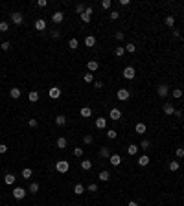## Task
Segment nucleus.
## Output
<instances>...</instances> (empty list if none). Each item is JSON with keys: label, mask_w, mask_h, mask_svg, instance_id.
<instances>
[{"label": "nucleus", "mask_w": 184, "mask_h": 206, "mask_svg": "<svg viewBox=\"0 0 184 206\" xmlns=\"http://www.w3.org/2000/svg\"><path fill=\"white\" fill-rule=\"evenodd\" d=\"M92 142H94V136H92V134H85V136H83V143H87V146H90Z\"/></svg>", "instance_id": "obj_40"}, {"label": "nucleus", "mask_w": 184, "mask_h": 206, "mask_svg": "<svg viewBox=\"0 0 184 206\" xmlns=\"http://www.w3.org/2000/svg\"><path fill=\"white\" fill-rule=\"evenodd\" d=\"M96 127L98 129H105L107 127V118H96Z\"/></svg>", "instance_id": "obj_27"}, {"label": "nucleus", "mask_w": 184, "mask_h": 206, "mask_svg": "<svg viewBox=\"0 0 184 206\" xmlns=\"http://www.w3.org/2000/svg\"><path fill=\"white\" fill-rule=\"evenodd\" d=\"M85 13H88V15H90V17H92V13H94V9L90 8V6H87V8H85Z\"/></svg>", "instance_id": "obj_55"}, {"label": "nucleus", "mask_w": 184, "mask_h": 206, "mask_svg": "<svg viewBox=\"0 0 184 206\" xmlns=\"http://www.w3.org/2000/svg\"><path fill=\"white\" fill-rule=\"evenodd\" d=\"M109 162H111V166L118 168L120 164H121V156H120L118 153H114V155H111V156H109Z\"/></svg>", "instance_id": "obj_6"}, {"label": "nucleus", "mask_w": 184, "mask_h": 206, "mask_svg": "<svg viewBox=\"0 0 184 206\" xmlns=\"http://www.w3.org/2000/svg\"><path fill=\"white\" fill-rule=\"evenodd\" d=\"M79 114L83 116V118H90V116H92V109H90V107H83Z\"/></svg>", "instance_id": "obj_25"}, {"label": "nucleus", "mask_w": 184, "mask_h": 206, "mask_svg": "<svg viewBox=\"0 0 184 206\" xmlns=\"http://www.w3.org/2000/svg\"><path fill=\"white\" fill-rule=\"evenodd\" d=\"M4 153H8V146H6V143H0V155H4Z\"/></svg>", "instance_id": "obj_52"}, {"label": "nucleus", "mask_w": 184, "mask_h": 206, "mask_svg": "<svg viewBox=\"0 0 184 206\" xmlns=\"http://www.w3.org/2000/svg\"><path fill=\"white\" fill-rule=\"evenodd\" d=\"M164 22H166V26H168V28H173V26H175V17H173V15H166Z\"/></svg>", "instance_id": "obj_24"}, {"label": "nucleus", "mask_w": 184, "mask_h": 206, "mask_svg": "<svg viewBox=\"0 0 184 206\" xmlns=\"http://www.w3.org/2000/svg\"><path fill=\"white\" fill-rule=\"evenodd\" d=\"M35 30L37 31H44L46 30V20L44 18H37L35 20Z\"/></svg>", "instance_id": "obj_11"}, {"label": "nucleus", "mask_w": 184, "mask_h": 206, "mask_svg": "<svg viewBox=\"0 0 184 206\" xmlns=\"http://www.w3.org/2000/svg\"><path fill=\"white\" fill-rule=\"evenodd\" d=\"M121 74H124V77H125V79H134L136 70H134L133 66H125V68H124V72H121Z\"/></svg>", "instance_id": "obj_4"}, {"label": "nucleus", "mask_w": 184, "mask_h": 206, "mask_svg": "<svg viewBox=\"0 0 184 206\" xmlns=\"http://www.w3.org/2000/svg\"><path fill=\"white\" fill-rule=\"evenodd\" d=\"M124 53H125V46H118L116 50H114V55H116V57H121Z\"/></svg>", "instance_id": "obj_38"}, {"label": "nucleus", "mask_w": 184, "mask_h": 206, "mask_svg": "<svg viewBox=\"0 0 184 206\" xmlns=\"http://www.w3.org/2000/svg\"><path fill=\"white\" fill-rule=\"evenodd\" d=\"M81 168H83L85 171H88V169H92V160H88V158H85V160H81Z\"/></svg>", "instance_id": "obj_29"}, {"label": "nucleus", "mask_w": 184, "mask_h": 206, "mask_svg": "<svg viewBox=\"0 0 184 206\" xmlns=\"http://www.w3.org/2000/svg\"><path fill=\"white\" fill-rule=\"evenodd\" d=\"M85 8H87L85 4H77V6H76V13H77V15H83V13H85Z\"/></svg>", "instance_id": "obj_44"}, {"label": "nucleus", "mask_w": 184, "mask_h": 206, "mask_svg": "<svg viewBox=\"0 0 184 206\" xmlns=\"http://www.w3.org/2000/svg\"><path fill=\"white\" fill-rule=\"evenodd\" d=\"M149 147H151V140H142V143H140V149H144V151H147Z\"/></svg>", "instance_id": "obj_35"}, {"label": "nucleus", "mask_w": 184, "mask_h": 206, "mask_svg": "<svg viewBox=\"0 0 184 206\" xmlns=\"http://www.w3.org/2000/svg\"><path fill=\"white\" fill-rule=\"evenodd\" d=\"M87 191H92V193H94V191H98V184H96V182H90V184L87 186Z\"/></svg>", "instance_id": "obj_45"}, {"label": "nucleus", "mask_w": 184, "mask_h": 206, "mask_svg": "<svg viewBox=\"0 0 184 206\" xmlns=\"http://www.w3.org/2000/svg\"><path fill=\"white\" fill-rule=\"evenodd\" d=\"M173 37H180V31L179 30H173Z\"/></svg>", "instance_id": "obj_59"}, {"label": "nucleus", "mask_w": 184, "mask_h": 206, "mask_svg": "<svg viewBox=\"0 0 184 206\" xmlns=\"http://www.w3.org/2000/svg\"><path fill=\"white\" fill-rule=\"evenodd\" d=\"M37 6H39V8H46V6H48V2H46V0H39Z\"/></svg>", "instance_id": "obj_54"}, {"label": "nucleus", "mask_w": 184, "mask_h": 206, "mask_svg": "<svg viewBox=\"0 0 184 206\" xmlns=\"http://www.w3.org/2000/svg\"><path fill=\"white\" fill-rule=\"evenodd\" d=\"M50 35H52V39H59V37H61V31H59V30H52Z\"/></svg>", "instance_id": "obj_49"}, {"label": "nucleus", "mask_w": 184, "mask_h": 206, "mask_svg": "<svg viewBox=\"0 0 184 206\" xmlns=\"http://www.w3.org/2000/svg\"><path fill=\"white\" fill-rule=\"evenodd\" d=\"M39 98H40V96H39V92H37V90H31V92L28 94V99H30L31 103H37V101H39Z\"/></svg>", "instance_id": "obj_22"}, {"label": "nucleus", "mask_w": 184, "mask_h": 206, "mask_svg": "<svg viewBox=\"0 0 184 206\" xmlns=\"http://www.w3.org/2000/svg\"><path fill=\"white\" fill-rule=\"evenodd\" d=\"M31 175H33V169H31V168H24V169H22V173H20V177L26 178V180H30Z\"/></svg>", "instance_id": "obj_17"}, {"label": "nucleus", "mask_w": 184, "mask_h": 206, "mask_svg": "<svg viewBox=\"0 0 184 206\" xmlns=\"http://www.w3.org/2000/svg\"><path fill=\"white\" fill-rule=\"evenodd\" d=\"M94 87H96V88H103V83H101V81H96V83H94Z\"/></svg>", "instance_id": "obj_57"}, {"label": "nucleus", "mask_w": 184, "mask_h": 206, "mask_svg": "<svg viewBox=\"0 0 184 206\" xmlns=\"http://www.w3.org/2000/svg\"><path fill=\"white\" fill-rule=\"evenodd\" d=\"M55 143H57V147H59V149H65V147H66V138H65V136H59Z\"/></svg>", "instance_id": "obj_33"}, {"label": "nucleus", "mask_w": 184, "mask_h": 206, "mask_svg": "<svg viewBox=\"0 0 184 206\" xmlns=\"http://www.w3.org/2000/svg\"><path fill=\"white\" fill-rule=\"evenodd\" d=\"M65 123H66V118H65V116H63V114H59V116H55V125H59V127H63V125H65Z\"/></svg>", "instance_id": "obj_31"}, {"label": "nucleus", "mask_w": 184, "mask_h": 206, "mask_svg": "<svg viewBox=\"0 0 184 206\" xmlns=\"http://www.w3.org/2000/svg\"><path fill=\"white\" fill-rule=\"evenodd\" d=\"M39 188H40V184H39V182H31V184H30V188H28V191H30V193H37Z\"/></svg>", "instance_id": "obj_32"}, {"label": "nucleus", "mask_w": 184, "mask_h": 206, "mask_svg": "<svg viewBox=\"0 0 184 206\" xmlns=\"http://www.w3.org/2000/svg\"><path fill=\"white\" fill-rule=\"evenodd\" d=\"M164 114L166 116H173L175 114V107L171 105V103H166V105H164Z\"/></svg>", "instance_id": "obj_18"}, {"label": "nucleus", "mask_w": 184, "mask_h": 206, "mask_svg": "<svg viewBox=\"0 0 184 206\" xmlns=\"http://www.w3.org/2000/svg\"><path fill=\"white\" fill-rule=\"evenodd\" d=\"M182 94H184V90H182V88H173V92H171V96H173L175 99L182 98Z\"/></svg>", "instance_id": "obj_34"}, {"label": "nucleus", "mask_w": 184, "mask_h": 206, "mask_svg": "<svg viewBox=\"0 0 184 206\" xmlns=\"http://www.w3.org/2000/svg\"><path fill=\"white\" fill-rule=\"evenodd\" d=\"M83 81H85V83H92V81H94V74H90V72L85 74L83 75Z\"/></svg>", "instance_id": "obj_43"}, {"label": "nucleus", "mask_w": 184, "mask_h": 206, "mask_svg": "<svg viewBox=\"0 0 184 206\" xmlns=\"http://www.w3.org/2000/svg\"><path fill=\"white\" fill-rule=\"evenodd\" d=\"M114 37H116V40H124V31H116V35H114Z\"/></svg>", "instance_id": "obj_53"}, {"label": "nucleus", "mask_w": 184, "mask_h": 206, "mask_svg": "<svg viewBox=\"0 0 184 206\" xmlns=\"http://www.w3.org/2000/svg\"><path fill=\"white\" fill-rule=\"evenodd\" d=\"M85 191H87V188H85V186H83V184H81V182H77L76 186H74V193H76V195H83Z\"/></svg>", "instance_id": "obj_15"}, {"label": "nucleus", "mask_w": 184, "mask_h": 206, "mask_svg": "<svg viewBox=\"0 0 184 206\" xmlns=\"http://www.w3.org/2000/svg\"><path fill=\"white\" fill-rule=\"evenodd\" d=\"M99 156L101 158H109V156H111V149L109 147H99Z\"/></svg>", "instance_id": "obj_26"}, {"label": "nucleus", "mask_w": 184, "mask_h": 206, "mask_svg": "<svg viewBox=\"0 0 184 206\" xmlns=\"http://www.w3.org/2000/svg\"><path fill=\"white\" fill-rule=\"evenodd\" d=\"M109 17H111L112 20H118L120 18V13L118 11H111V13H109Z\"/></svg>", "instance_id": "obj_50"}, {"label": "nucleus", "mask_w": 184, "mask_h": 206, "mask_svg": "<svg viewBox=\"0 0 184 206\" xmlns=\"http://www.w3.org/2000/svg\"><path fill=\"white\" fill-rule=\"evenodd\" d=\"M81 20H83L85 24H88V22H90V20H92V17L88 15V13H83V15H81Z\"/></svg>", "instance_id": "obj_47"}, {"label": "nucleus", "mask_w": 184, "mask_h": 206, "mask_svg": "<svg viewBox=\"0 0 184 206\" xmlns=\"http://www.w3.org/2000/svg\"><path fill=\"white\" fill-rule=\"evenodd\" d=\"M77 46H79V40H77L76 37H72L70 40H68V48H70V50H76Z\"/></svg>", "instance_id": "obj_30"}, {"label": "nucleus", "mask_w": 184, "mask_h": 206, "mask_svg": "<svg viewBox=\"0 0 184 206\" xmlns=\"http://www.w3.org/2000/svg\"><path fill=\"white\" fill-rule=\"evenodd\" d=\"M116 136H118V133L114 131V129H107V138H109V140H114Z\"/></svg>", "instance_id": "obj_36"}, {"label": "nucleus", "mask_w": 184, "mask_h": 206, "mask_svg": "<svg viewBox=\"0 0 184 206\" xmlns=\"http://www.w3.org/2000/svg\"><path fill=\"white\" fill-rule=\"evenodd\" d=\"M0 31L6 33V31H9V24L6 22V20H0Z\"/></svg>", "instance_id": "obj_37"}, {"label": "nucleus", "mask_w": 184, "mask_h": 206, "mask_svg": "<svg viewBox=\"0 0 184 206\" xmlns=\"http://www.w3.org/2000/svg\"><path fill=\"white\" fill-rule=\"evenodd\" d=\"M156 94H158L160 98H166V96L169 94V87L168 85H158L156 87Z\"/></svg>", "instance_id": "obj_7"}, {"label": "nucleus", "mask_w": 184, "mask_h": 206, "mask_svg": "<svg viewBox=\"0 0 184 206\" xmlns=\"http://www.w3.org/2000/svg\"><path fill=\"white\" fill-rule=\"evenodd\" d=\"M98 178H99V180H101V182H107V180H109V178H111V173H109V171H105V169H103V171H99V175H98Z\"/></svg>", "instance_id": "obj_23"}, {"label": "nucleus", "mask_w": 184, "mask_h": 206, "mask_svg": "<svg viewBox=\"0 0 184 206\" xmlns=\"http://www.w3.org/2000/svg\"><path fill=\"white\" fill-rule=\"evenodd\" d=\"M9 46H11L9 40H4V43H0V50H2V52H8V50H9Z\"/></svg>", "instance_id": "obj_41"}, {"label": "nucleus", "mask_w": 184, "mask_h": 206, "mask_svg": "<svg viewBox=\"0 0 184 206\" xmlns=\"http://www.w3.org/2000/svg\"><path fill=\"white\" fill-rule=\"evenodd\" d=\"M129 4H131V2H129V0H120V6H124V8H127Z\"/></svg>", "instance_id": "obj_56"}, {"label": "nucleus", "mask_w": 184, "mask_h": 206, "mask_svg": "<svg viewBox=\"0 0 184 206\" xmlns=\"http://www.w3.org/2000/svg\"><path fill=\"white\" fill-rule=\"evenodd\" d=\"M74 156H77V158H81V156H83V147H74Z\"/></svg>", "instance_id": "obj_42"}, {"label": "nucleus", "mask_w": 184, "mask_h": 206, "mask_svg": "<svg viewBox=\"0 0 184 206\" xmlns=\"http://www.w3.org/2000/svg\"><path fill=\"white\" fill-rule=\"evenodd\" d=\"M138 149H140V146H136V143H131V146L127 147V155H131V156H134L136 153H138Z\"/></svg>", "instance_id": "obj_21"}, {"label": "nucleus", "mask_w": 184, "mask_h": 206, "mask_svg": "<svg viewBox=\"0 0 184 206\" xmlns=\"http://www.w3.org/2000/svg\"><path fill=\"white\" fill-rule=\"evenodd\" d=\"M116 98L120 101H127L129 98H131V92H129V88H120V90L116 92Z\"/></svg>", "instance_id": "obj_3"}, {"label": "nucleus", "mask_w": 184, "mask_h": 206, "mask_svg": "<svg viewBox=\"0 0 184 206\" xmlns=\"http://www.w3.org/2000/svg\"><path fill=\"white\" fill-rule=\"evenodd\" d=\"M149 162H151V158H149V156H147V155H142V156H140V158H138V166H142V168H146V166H147V164H149Z\"/></svg>", "instance_id": "obj_20"}, {"label": "nucleus", "mask_w": 184, "mask_h": 206, "mask_svg": "<svg viewBox=\"0 0 184 206\" xmlns=\"http://www.w3.org/2000/svg\"><path fill=\"white\" fill-rule=\"evenodd\" d=\"M68 169H70V162L68 160H57L55 162V171L57 173H68Z\"/></svg>", "instance_id": "obj_1"}, {"label": "nucleus", "mask_w": 184, "mask_h": 206, "mask_svg": "<svg viewBox=\"0 0 184 206\" xmlns=\"http://www.w3.org/2000/svg\"><path fill=\"white\" fill-rule=\"evenodd\" d=\"M127 206H140V204H138V202H136V201H131V202H129Z\"/></svg>", "instance_id": "obj_60"}, {"label": "nucleus", "mask_w": 184, "mask_h": 206, "mask_svg": "<svg viewBox=\"0 0 184 206\" xmlns=\"http://www.w3.org/2000/svg\"><path fill=\"white\" fill-rule=\"evenodd\" d=\"M180 169V162L179 160H171L169 162V171H179Z\"/></svg>", "instance_id": "obj_28"}, {"label": "nucleus", "mask_w": 184, "mask_h": 206, "mask_svg": "<svg viewBox=\"0 0 184 206\" xmlns=\"http://www.w3.org/2000/svg\"><path fill=\"white\" fill-rule=\"evenodd\" d=\"M48 96H50L52 99H57L59 96H61V88H59V87H52L50 90H48Z\"/></svg>", "instance_id": "obj_10"}, {"label": "nucleus", "mask_w": 184, "mask_h": 206, "mask_svg": "<svg viewBox=\"0 0 184 206\" xmlns=\"http://www.w3.org/2000/svg\"><path fill=\"white\" fill-rule=\"evenodd\" d=\"M15 180H17V177L13 175V173H6V175H4V182L8 184V186H11V184H15Z\"/></svg>", "instance_id": "obj_14"}, {"label": "nucleus", "mask_w": 184, "mask_h": 206, "mask_svg": "<svg viewBox=\"0 0 184 206\" xmlns=\"http://www.w3.org/2000/svg\"><path fill=\"white\" fill-rule=\"evenodd\" d=\"M109 118L114 120V121H118V120L121 118V111H120V109H111V112H109Z\"/></svg>", "instance_id": "obj_9"}, {"label": "nucleus", "mask_w": 184, "mask_h": 206, "mask_svg": "<svg viewBox=\"0 0 184 206\" xmlns=\"http://www.w3.org/2000/svg\"><path fill=\"white\" fill-rule=\"evenodd\" d=\"M175 155H177V158H182V156H184V147H177Z\"/></svg>", "instance_id": "obj_46"}, {"label": "nucleus", "mask_w": 184, "mask_h": 206, "mask_svg": "<svg viewBox=\"0 0 184 206\" xmlns=\"http://www.w3.org/2000/svg\"><path fill=\"white\" fill-rule=\"evenodd\" d=\"M111 6H112L111 0H103V2H101V8L103 9H111Z\"/></svg>", "instance_id": "obj_48"}, {"label": "nucleus", "mask_w": 184, "mask_h": 206, "mask_svg": "<svg viewBox=\"0 0 184 206\" xmlns=\"http://www.w3.org/2000/svg\"><path fill=\"white\" fill-rule=\"evenodd\" d=\"M22 20H24V17H22V13H11V22L13 24H17V26H20L22 24Z\"/></svg>", "instance_id": "obj_8"}, {"label": "nucleus", "mask_w": 184, "mask_h": 206, "mask_svg": "<svg viewBox=\"0 0 184 206\" xmlns=\"http://www.w3.org/2000/svg\"><path fill=\"white\" fill-rule=\"evenodd\" d=\"M134 131H136V134H146V131H147V127H146V123H142V121H138L134 125Z\"/></svg>", "instance_id": "obj_12"}, {"label": "nucleus", "mask_w": 184, "mask_h": 206, "mask_svg": "<svg viewBox=\"0 0 184 206\" xmlns=\"http://www.w3.org/2000/svg\"><path fill=\"white\" fill-rule=\"evenodd\" d=\"M87 68H88V72L92 74V72H96L98 68H99V63H98V61H94V59H92V61H88V63H87Z\"/></svg>", "instance_id": "obj_13"}, {"label": "nucleus", "mask_w": 184, "mask_h": 206, "mask_svg": "<svg viewBox=\"0 0 184 206\" xmlns=\"http://www.w3.org/2000/svg\"><path fill=\"white\" fill-rule=\"evenodd\" d=\"M9 96H11V98H13V99H18V98H20V96H22V92H20V88H17V87H13V88H11V90H9Z\"/></svg>", "instance_id": "obj_19"}, {"label": "nucleus", "mask_w": 184, "mask_h": 206, "mask_svg": "<svg viewBox=\"0 0 184 206\" xmlns=\"http://www.w3.org/2000/svg\"><path fill=\"white\" fill-rule=\"evenodd\" d=\"M11 193H13V197H15V199H17V201H22V199H24L26 195H28V191H26L24 188H20V186H17V188H13V191H11Z\"/></svg>", "instance_id": "obj_2"}, {"label": "nucleus", "mask_w": 184, "mask_h": 206, "mask_svg": "<svg viewBox=\"0 0 184 206\" xmlns=\"http://www.w3.org/2000/svg\"><path fill=\"white\" fill-rule=\"evenodd\" d=\"M0 136H2V134H0Z\"/></svg>", "instance_id": "obj_61"}, {"label": "nucleus", "mask_w": 184, "mask_h": 206, "mask_svg": "<svg viewBox=\"0 0 184 206\" xmlns=\"http://www.w3.org/2000/svg\"><path fill=\"white\" fill-rule=\"evenodd\" d=\"M173 116H175V118H182V112H180V111H175Z\"/></svg>", "instance_id": "obj_58"}, {"label": "nucleus", "mask_w": 184, "mask_h": 206, "mask_svg": "<svg viewBox=\"0 0 184 206\" xmlns=\"http://www.w3.org/2000/svg\"><path fill=\"white\" fill-rule=\"evenodd\" d=\"M28 125H30V127H33V129H35V127H37V125H39V121H37V120H35V118H31V120H30V121H28Z\"/></svg>", "instance_id": "obj_51"}, {"label": "nucleus", "mask_w": 184, "mask_h": 206, "mask_svg": "<svg viewBox=\"0 0 184 206\" xmlns=\"http://www.w3.org/2000/svg\"><path fill=\"white\" fill-rule=\"evenodd\" d=\"M63 20H65V13H63V11H55V13L52 15V22H53V24H61Z\"/></svg>", "instance_id": "obj_5"}, {"label": "nucleus", "mask_w": 184, "mask_h": 206, "mask_svg": "<svg viewBox=\"0 0 184 206\" xmlns=\"http://www.w3.org/2000/svg\"><path fill=\"white\" fill-rule=\"evenodd\" d=\"M85 46H88V48L96 46V37H94V35H87L85 37Z\"/></svg>", "instance_id": "obj_16"}, {"label": "nucleus", "mask_w": 184, "mask_h": 206, "mask_svg": "<svg viewBox=\"0 0 184 206\" xmlns=\"http://www.w3.org/2000/svg\"><path fill=\"white\" fill-rule=\"evenodd\" d=\"M125 52H129V53H134V52H136V44H134V43H129V44H125Z\"/></svg>", "instance_id": "obj_39"}]
</instances>
